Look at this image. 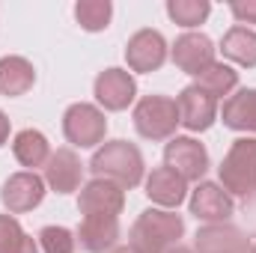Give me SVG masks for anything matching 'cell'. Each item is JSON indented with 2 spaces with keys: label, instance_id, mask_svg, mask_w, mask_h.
I'll use <instances>...</instances> for the list:
<instances>
[{
  "label": "cell",
  "instance_id": "1",
  "mask_svg": "<svg viewBox=\"0 0 256 253\" xmlns=\"http://www.w3.org/2000/svg\"><path fill=\"white\" fill-rule=\"evenodd\" d=\"M185 236L182 214L170 208H146L131 232H128V250L131 253H170L179 248V238Z\"/></svg>",
  "mask_w": 256,
  "mask_h": 253
},
{
  "label": "cell",
  "instance_id": "2",
  "mask_svg": "<svg viewBox=\"0 0 256 253\" xmlns=\"http://www.w3.org/2000/svg\"><path fill=\"white\" fill-rule=\"evenodd\" d=\"M90 170L96 179H108L120 188H137L143 182V173H146V164H143V155L134 143L128 140H110V143H102L96 152H92V161H90Z\"/></svg>",
  "mask_w": 256,
  "mask_h": 253
},
{
  "label": "cell",
  "instance_id": "3",
  "mask_svg": "<svg viewBox=\"0 0 256 253\" xmlns=\"http://www.w3.org/2000/svg\"><path fill=\"white\" fill-rule=\"evenodd\" d=\"M218 176H220V188L230 196L256 194V137H238L230 146V152L218 167Z\"/></svg>",
  "mask_w": 256,
  "mask_h": 253
},
{
  "label": "cell",
  "instance_id": "4",
  "mask_svg": "<svg viewBox=\"0 0 256 253\" xmlns=\"http://www.w3.org/2000/svg\"><path fill=\"white\" fill-rule=\"evenodd\" d=\"M179 126V108L167 96H146L134 104V128L146 140H173Z\"/></svg>",
  "mask_w": 256,
  "mask_h": 253
},
{
  "label": "cell",
  "instance_id": "5",
  "mask_svg": "<svg viewBox=\"0 0 256 253\" xmlns=\"http://www.w3.org/2000/svg\"><path fill=\"white\" fill-rule=\"evenodd\" d=\"M63 134H66V140L72 146H78V149H96V146H102L104 134H108L104 110L96 108V104H86V102H78V104L66 108Z\"/></svg>",
  "mask_w": 256,
  "mask_h": 253
},
{
  "label": "cell",
  "instance_id": "6",
  "mask_svg": "<svg viewBox=\"0 0 256 253\" xmlns=\"http://www.w3.org/2000/svg\"><path fill=\"white\" fill-rule=\"evenodd\" d=\"M164 167H170L185 182H200L208 170V152L194 137H173L164 149Z\"/></svg>",
  "mask_w": 256,
  "mask_h": 253
},
{
  "label": "cell",
  "instance_id": "7",
  "mask_svg": "<svg viewBox=\"0 0 256 253\" xmlns=\"http://www.w3.org/2000/svg\"><path fill=\"white\" fill-rule=\"evenodd\" d=\"M45 179L39 173H30V170H21V173H12L3 188H0V202L9 214H24V212H33L42 200H45Z\"/></svg>",
  "mask_w": 256,
  "mask_h": 253
},
{
  "label": "cell",
  "instance_id": "8",
  "mask_svg": "<svg viewBox=\"0 0 256 253\" xmlns=\"http://www.w3.org/2000/svg\"><path fill=\"white\" fill-rule=\"evenodd\" d=\"M96 102L104 110H126L128 104H134L137 98V80L128 68H104L98 72L96 84H92Z\"/></svg>",
  "mask_w": 256,
  "mask_h": 253
},
{
  "label": "cell",
  "instance_id": "9",
  "mask_svg": "<svg viewBox=\"0 0 256 253\" xmlns=\"http://www.w3.org/2000/svg\"><path fill=\"white\" fill-rule=\"evenodd\" d=\"M167 39L158 33V30H137L126 45V63L131 72H140V74H149V72H158L161 66L167 63Z\"/></svg>",
  "mask_w": 256,
  "mask_h": 253
},
{
  "label": "cell",
  "instance_id": "10",
  "mask_svg": "<svg viewBox=\"0 0 256 253\" xmlns=\"http://www.w3.org/2000/svg\"><path fill=\"white\" fill-rule=\"evenodd\" d=\"M188 206L191 214L202 224H230V218L236 214V200L218 182H196Z\"/></svg>",
  "mask_w": 256,
  "mask_h": 253
},
{
  "label": "cell",
  "instance_id": "11",
  "mask_svg": "<svg viewBox=\"0 0 256 253\" xmlns=\"http://www.w3.org/2000/svg\"><path fill=\"white\" fill-rule=\"evenodd\" d=\"M214 42L206 36V33H182L176 39V45L170 48V57L179 72L185 74H202L208 66L214 63Z\"/></svg>",
  "mask_w": 256,
  "mask_h": 253
},
{
  "label": "cell",
  "instance_id": "12",
  "mask_svg": "<svg viewBox=\"0 0 256 253\" xmlns=\"http://www.w3.org/2000/svg\"><path fill=\"white\" fill-rule=\"evenodd\" d=\"M122 206H126V190L108 179H90L80 194H78V212L86 218V214H110V218H120L122 214Z\"/></svg>",
  "mask_w": 256,
  "mask_h": 253
},
{
  "label": "cell",
  "instance_id": "13",
  "mask_svg": "<svg viewBox=\"0 0 256 253\" xmlns=\"http://www.w3.org/2000/svg\"><path fill=\"white\" fill-rule=\"evenodd\" d=\"M176 108H179V122L188 131H206V128L214 126V120H218V98H212L196 84L185 86L179 92Z\"/></svg>",
  "mask_w": 256,
  "mask_h": 253
},
{
  "label": "cell",
  "instance_id": "14",
  "mask_svg": "<svg viewBox=\"0 0 256 253\" xmlns=\"http://www.w3.org/2000/svg\"><path fill=\"white\" fill-rule=\"evenodd\" d=\"M194 253H250V238L232 224H206L196 230Z\"/></svg>",
  "mask_w": 256,
  "mask_h": 253
},
{
  "label": "cell",
  "instance_id": "15",
  "mask_svg": "<svg viewBox=\"0 0 256 253\" xmlns=\"http://www.w3.org/2000/svg\"><path fill=\"white\" fill-rule=\"evenodd\" d=\"M80 250L86 253H110L120 242V218L110 214H86L74 232Z\"/></svg>",
  "mask_w": 256,
  "mask_h": 253
},
{
  "label": "cell",
  "instance_id": "16",
  "mask_svg": "<svg viewBox=\"0 0 256 253\" xmlns=\"http://www.w3.org/2000/svg\"><path fill=\"white\" fill-rule=\"evenodd\" d=\"M84 179V164L72 149H57L51 152L45 164V185L57 194H74Z\"/></svg>",
  "mask_w": 256,
  "mask_h": 253
},
{
  "label": "cell",
  "instance_id": "17",
  "mask_svg": "<svg viewBox=\"0 0 256 253\" xmlns=\"http://www.w3.org/2000/svg\"><path fill=\"white\" fill-rule=\"evenodd\" d=\"M146 196L161 206V208H179L188 196V182L182 176H176L170 167H155L149 176H146Z\"/></svg>",
  "mask_w": 256,
  "mask_h": 253
},
{
  "label": "cell",
  "instance_id": "18",
  "mask_svg": "<svg viewBox=\"0 0 256 253\" xmlns=\"http://www.w3.org/2000/svg\"><path fill=\"white\" fill-rule=\"evenodd\" d=\"M36 84V68L24 57H0V96L6 98H18L24 92H30Z\"/></svg>",
  "mask_w": 256,
  "mask_h": 253
},
{
  "label": "cell",
  "instance_id": "19",
  "mask_svg": "<svg viewBox=\"0 0 256 253\" xmlns=\"http://www.w3.org/2000/svg\"><path fill=\"white\" fill-rule=\"evenodd\" d=\"M12 155L21 167H27L30 173H36V167H45L48 158H51V143L42 131L36 128H24L15 134L12 140Z\"/></svg>",
  "mask_w": 256,
  "mask_h": 253
},
{
  "label": "cell",
  "instance_id": "20",
  "mask_svg": "<svg viewBox=\"0 0 256 253\" xmlns=\"http://www.w3.org/2000/svg\"><path fill=\"white\" fill-rule=\"evenodd\" d=\"M220 120H224V126L232 128V131H250V134H256V86L232 92L224 102Z\"/></svg>",
  "mask_w": 256,
  "mask_h": 253
},
{
  "label": "cell",
  "instance_id": "21",
  "mask_svg": "<svg viewBox=\"0 0 256 253\" xmlns=\"http://www.w3.org/2000/svg\"><path fill=\"white\" fill-rule=\"evenodd\" d=\"M220 54L232 63L244 66V68H254L256 66V30L250 27H230L220 39Z\"/></svg>",
  "mask_w": 256,
  "mask_h": 253
},
{
  "label": "cell",
  "instance_id": "22",
  "mask_svg": "<svg viewBox=\"0 0 256 253\" xmlns=\"http://www.w3.org/2000/svg\"><path fill=\"white\" fill-rule=\"evenodd\" d=\"M196 86L200 90H206L212 98H230L232 96V90L238 86V72L232 68V66H226V63H214L208 66L202 74H196Z\"/></svg>",
  "mask_w": 256,
  "mask_h": 253
},
{
  "label": "cell",
  "instance_id": "23",
  "mask_svg": "<svg viewBox=\"0 0 256 253\" xmlns=\"http://www.w3.org/2000/svg\"><path fill=\"white\" fill-rule=\"evenodd\" d=\"M0 253H39V242L24 232L18 218L0 214Z\"/></svg>",
  "mask_w": 256,
  "mask_h": 253
},
{
  "label": "cell",
  "instance_id": "24",
  "mask_svg": "<svg viewBox=\"0 0 256 253\" xmlns=\"http://www.w3.org/2000/svg\"><path fill=\"white\" fill-rule=\"evenodd\" d=\"M74 18L90 33L108 30V24L114 18V3L110 0H80V3H74Z\"/></svg>",
  "mask_w": 256,
  "mask_h": 253
},
{
  "label": "cell",
  "instance_id": "25",
  "mask_svg": "<svg viewBox=\"0 0 256 253\" xmlns=\"http://www.w3.org/2000/svg\"><path fill=\"white\" fill-rule=\"evenodd\" d=\"M212 12L208 0H170L167 3V15L179 24V27H200Z\"/></svg>",
  "mask_w": 256,
  "mask_h": 253
},
{
  "label": "cell",
  "instance_id": "26",
  "mask_svg": "<svg viewBox=\"0 0 256 253\" xmlns=\"http://www.w3.org/2000/svg\"><path fill=\"white\" fill-rule=\"evenodd\" d=\"M36 242H39L42 253H74V248H78L74 232L66 226H45Z\"/></svg>",
  "mask_w": 256,
  "mask_h": 253
},
{
  "label": "cell",
  "instance_id": "27",
  "mask_svg": "<svg viewBox=\"0 0 256 253\" xmlns=\"http://www.w3.org/2000/svg\"><path fill=\"white\" fill-rule=\"evenodd\" d=\"M230 12L236 15V21L244 27V24H256V0H238V3H230Z\"/></svg>",
  "mask_w": 256,
  "mask_h": 253
},
{
  "label": "cell",
  "instance_id": "28",
  "mask_svg": "<svg viewBox=\"0 0 256 253\" xmlns=\"http://www.w3.org/2000/svg\"><path fill=\"white\" fill-rule=\"evenodd\" d=\"M6 140H9V116L0 110V146H3Z\"/></svg>",
  "mask_w": 256,
  "mask_h": 253
},
{
  "label": "cell",
  "instance_id": "29",
  "mask_svg": "<svg viewBox=\"0 0 256 253\" xmlns=\"http://www.w3.org/2000/svg\"><path fill=\"white\" fill-rule=\"evenodd\" d=\"M170 253H194V248H182V244H179V248H173Z\"/></svg>",
  "mask_w": 256,
  "mask_h": 253
},
{
  "label": "cell",
  "instance_id": "30",
  "mask_svg": "<svg viewBox=\"0 0 256 253\" xmlns=\"http://www.w3.org/2000/svg\"><path fill=\"white\" fill-rule=\"evenodd\" d=\"M110 253H131V250H128V248H114Z\"/></svg>",
  "mask_w": 256,
  "mask_h": 253
},
{
  "label": "cell",
  "instance_id": "31",
  "mask_svg": "<svg viewBox=\"0 0 256 253\" xmlns=\"http://www.w3.org/2000/svg\"><path fill=\"white\" fill-rule=\"evenodd\" d=\"M250 253H256V242H250Z\"/></svg>",
  "mask_w": 256,
  "mask_h": 253
}]
</instances>
